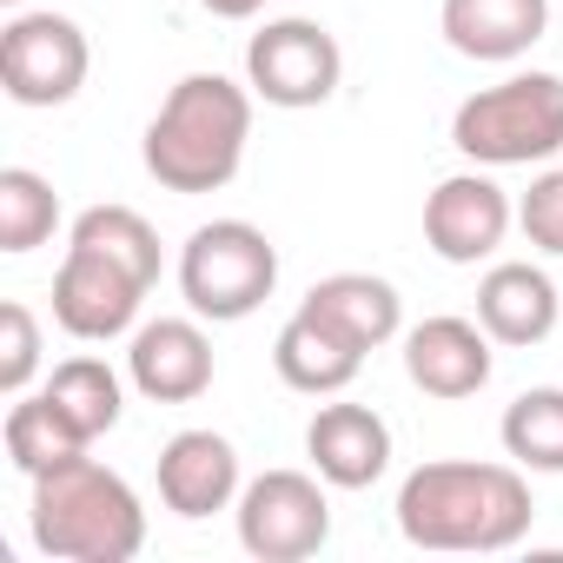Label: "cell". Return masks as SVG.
I'll list each match as a JSON object with an SVG mask.
<instances>
[{
    "label": "cell",
    "mask_w": 563,
    "mask_h": 563,
    "mask_svg": "<svg viewBox=\"0 0 563 563\" xmlns=\"http://www.w3.org/2000/svg\"><path fill=\"white\" fill-rule=\"evenodd\" d=\"M530 484L523 464H471V457H438L418 464L398 484V530L418 550H510L530 537Z\"/></svg>",
    "instance_id": "cell-1"
},
{
    "label": "cell",
    "mask_w": 563,
    "mask_h": 563,
    "mask_svg": "<svg viewBox=\"0 0 563 563\" xmlns=\"http://www.w3.org/2000/svg\"><path fill=\"white\" fill-rule=\"evenodd\" d=\"M252 100L258 93L225 74H186L146 120V140H140L146 173L186 199L232 186L245 166V140H252Z\"/></svg>",
    "instance_id": "cell-2"
},
{
    "label": "cell",
    "mask_w": 563,
    "mask_h": 563,
    "mask_svg": "<svg viewBox=\"0 0 563 563\" xmlns=\"http://www.w3.org/2000/svg\"><path fill=\"white\" fill-rule=\"evenodd\" d=\"M34 543L60 563H133L146 550V510L100 457H67L34 477Z\"/></svg>",
    "instance_id": "cell-3"
},
{
    "label": "cell",
    "mask_w": 563,
    "mask_h": 563,
    "mask_svg": "<svg viewBox=\"0 0 563 563\" xmlns=\"http://www.w3.org/2000/svg\"><path fill=\"white\" fill-rule=\"evenodd\" d=\"M451 146L471 166H543L563 153V80L556 74H510L477 87L451 113Z\"/></svg>",
    "instance_id": "cell-4"
},
{
    "label": "cell",
    "mask_w": 563,
    "mask_h": 563,
    "mask_svg": "<svg viewBox=\"0 0 563 563\" xmlns=\"http://www.w3.org/2000/svg\"><path fill=\"white\" fill-rule=\"evenodd\" d=\"M278 286V245L252 219H212L179 252V292L199 319L232 325L252 319Z\"/></svg>",
    "instance_id": "cell-5"
},
{
    "label": "cell",
    "mask_w": 563,
    "mask_h": 563,
    "mask_svg": "<svg viewBox=\"0 0 563 563\" xmlns=\"http://www.w3.org/2000/svg\"><path fill=\"white\" fill-rule=\"evenodd\" d=\"M232 517H239L245 556H258V563H306L332 537V504H325L319 471H265V477H252L239 490Z\"/></svg>",
    "instance_id": "cell-6"
},
{
    "label": "cell",
    "mask_w": 563,
    "mask_h": 563,
    "mask_svg": "<svg viewBox=\"0 0 563 563\" xmlns=\"http://www.w3.org/2000/svg\"><path fill=\"white\" fill-rule=\"evenodd\" d=\"M345 80V54L339 41L319 27V21H265L245 47V87L265 100V107H286V113H306V107H325Z\"/></svg>",
    "instance_id": "cell-7"
},
{
    "label": "cell",
    "mask_w": 563,
    "mask_h": 563,
    "mask_svg": "<svg viewBox=\"0 0 563 563\" xmlns=\"http://www.w3.org/2000/svg\"><path fill=\"white\" fill-rule=\"evenodd\" d=\"M93 47L67 14H14L0 27V87L14 107H67L87 87Z\"/></svg>",
    "instance_id": "cell-8"
},
{
    "label": "cell",
    "mask_w": 563,
    "mask_h": 563,
    "mask_svg": "<svg viewBox=\"0 0 563 563\" xmlns=\"http://www.w3.org/2000/svg\"><path fill=\"white\" fill-rule=\"evenodd\" d=\"M146 292H153V286H146L133 265L107 258L100 245L67 239V258H60V272H54V325H60L67 339H80V345L120 339V332H133Z\"/></svg>",
    "instance_id": "cell-9"
},
{
    "label": "cell",
    "mask_w": 563,
    "mask_h": 563,
    "mask_svg": "<svg viewBox=\"0 0 563 563\" xmlns=\"http://www.w3.org/2000/svg\"><path fill=\"white\" fill-rule=\"evenodd\" d=\"M510 219H517V206L490 173H451L424 199V245L444 265H477L504 245Z\"/></svg>",
    "instance_id": "cell-10"
},
{
    "label": "cell",
    "mask_w": 563,
    "mask_h": 563,
    "mask_svg": "<svg viewBox=\"0 0 563 563\" xmlns=\"http://www.w3.org/2000/svg\"><path fill=\"white\" fill-rule=\"evenodd\" d=\"M126 378L140 398L153 405H192L212 391V339L199 332V312L192 319H153L133 332L126 345Z\"/></svg>",
    "instance_id": "cell-11"
},
{
    "label": "cell",
    "mask_w": 563,
    "mask_h": 563,
    "mask_svg": "<svg viewBox=\"0 0 563 563\" xmlns=\"http://www.w3.org/2000/svg\"><path fill=\"white\" fill-rule=\"evenodd\" d=\"M405 372L424 398H477L490 385V332L477 319H457V312H438L424 325L405 332Z\"/></svg>",
    "instance_id": "cell-12"
},
{
    "label": "cell",
    "mask_w": 563,
    "mask_h": 563,
    "mask_svg": "<svg viewBox=\"0 0 563 563\" xmlns=\"http://www.w3.org/2000/svg\"><path fill=\"white\" fill-rule=\"evenodd\" d=\"M306 457L332 490H365L391 471V424L372 405H319L306 424Z\"/></svg>",
    "instance_id": "cell-13"
},
{
    "label": "cell",
    "mask_w": 563,
    "mask_h": 563,
    "mask_svg": "<svg viewBox=\"0 0 563 563\" xmlns=\"http://www.w3.org/2000/svg\"><path fill=\"white\" fill-rule=\"evenodd\" d=\"M239 451H232V438H219V431H179V438H166V451H159V504L173 510V517H212V510H232L239 504Z\"/></svg>",
    "instance_id": "cell-14"
},
{
    "label": "cell",
    "mask_w": 563,
    "mask_h": 563,
    "mask_svg": "<svg viewBox=\"0 0 563 563\" xmlns=\"http://www.w3.org/2000/svg\"><path fill=\"white\" fill-rule=\"evenodd\" d=\"M556 286H550V272L530 265V258H504L484 272V286H477V325L490 332V345H543L556 332Z\"/></svg>",
    "instance_id": "cell-15"
},
{
    "label": "cell",
    "mask_w": 563,
    "mask_h": 563,
    "mask_svg": "<svg viewBox=\"0 0 563 563\" xmlns=\"http://www.w3.org/2000/svg\"><path fill=\"white\" fill-rule=\"evenodd\" d=\"M444 41L464 54V60H523L543 27H550V0H444V14H438Z\"/></svg>",
    "instance_id": "cell-16"
},
{
    "label": "cell",
    "mask_w": 563,
    "mask_h": 563,
    "mask_svg": "<svg viewBox=\"0 0 563 563\" xmlns=\"http://www.w3.org/2000/svg\"><path fill=\"white\" fill-rule=\"evenodd\" d=\"M272 365H278V378H286L292 391L332 398V391H345L365 372V345H352L339 325H325L319 312L299 306L286 325H278V339H272Z\"/></svg>",
    "instance_id": "cell-17"
},
{
    "label": "cell",
    "mask_w": 563,
    "mask_h": 563,
    "mask_svg": "<svg viewBox=\"0 0 563 563\" xmlns=\"http://www.w3.org/2000/svg\"><path fill=\"white\" fill-rule=\"evenodd\" d=\"M299 306L319 312L325 325H339V332H345L352 345H365V352H378V345H391V339L405 332V299H398V286H391V278H372V272H332V278H319Z\"/></svg>",
    "instance_id": "cell-18"
},
{
    "label": "cell",
    "mask_w": 563,
    "mask_h": 563,
    "mask_svg": "<svg viewBox=\"0 0 563 563\" xmlns=\"http://www.w3.org/2000/svg\"><path fill=\"white\" fill-rule=\"evenodd\" d=\"M47 398L60 405V418H67L87 444H93V438H107V431L120 424V411H126L120 372H113L107 358H67V365H54Z\"/></svg>",
    "instance_id": "cell-19"
},
{
    "label": "cell",
    "mask_w": 563,
    "mask_h": 563,
    "mask_svg": "<svg viewBox=\"0 0 563 563\" xmlns=\"http://www.w3.org/2000/svg\"><path fill=\"white\" fill-rule=\"evenodd\" d=\"M497 438H504L510 464L556 477V471H563V391H556V385L517 391L510 411H504V424H497Z\"/></svg>",
    "instance_id": "cell-20"
},
{
    "label": "cell",
    "mask_w": 563,
    "mask_h": 563,
    "mask_svg": "<svg viewBox=\"0 0 563 563\" xmlns=\"http://www.w3.org/2000/svg\"><path fill=\"white\" fill-rule=\"evenodd\" d=\"M87 451V438L60 418V405L41 391V398H14V411H8V457H14V471H27V477H41V471H54V464H67V457H80Z\"/></svg>",
    "instance_id": "cell-21"
},
{
    "label": "cell",
    "mask_w": 563,
    "mask_h": 563,
    "mask_svg": "<svg viewBox=\"0 0 563 563\" xmlns=\"http://www.w3.org/2000/svg\"><path fill=\"white\" fill-rule=\"evenodd\" d=\"M60 225V192L34 166H0V252H34Z\"/></svg>",
    "instance_id": "cell-22"
},
{
    "label": "cell",
    "mask_w": 563,
    "mask_h": 563,
    "mask_svg": "<svg viewBox=\"0 0 563 563\" xmlns=\"http://www.w3.org/2000/svg\"><path fill=\"white\" fill-rule=\"evenodd\" d=\"M74 239H80V245H100L107 258L133 265L146 286H159V232H153L133 206H87V212L74 219Z\"/></svg>",
    "instance_id": "cell-23"
},
{
    "label": "cell",
    "mask_w": 563,
    "mask_h": 563,
    "mask_svg": "<svg viewBox=\"0 0 563 563\" xmlns=\"http://www.w3.org/2000/svg\"><path fill=\"white\" fill-rule=\"evenodd\" d=\"M34 372H41V319L21 299H8L0 306V391L21 398L34 385Z\"/></svg>",
    "instance_id": "cell-24"
},
{
    "label": "cell",
    "mask_w": 563,
    "mask_h": 563,
    "mask_svg": "<svg viewBox=\"0 0 563 563\" xmlns=\"http://www.w3.org/2000/svg\"><path fill=\"white\" fill-rule=\"evenodd\" d=\"M517 225H523V239L537 252L563 258V166H550V173L530 179V192L517 199Z\"/></svg>",
    "instance_id": "cell-25"
},
{
    "label": "cell",
    "mask_w": 563,
    "mask_h": 563,
    "mask_svg": "<svg viewBox=\"0 0 563 563\" xmlns=\"http://www.w3.org/2000/svg\"><path fill=\"white\" fill-rule=\"evenodd\" d=\"M206 14H219V21H252L258 8H272V0H199Z\"/></svg>",
    "instance_id": "cell-26"
},
{
    "label": "cell",
    "mask_w": 563,
    "mask_h": 563,
    "mask_svg": "<svg viewBox=\"0 0 563 563\" xmlns=\"http://www.w3.org/2000/svg\"><path fill=\"white\" fill-rule=\"evenodd\" d=\"M0 8H21V0H0Z\"/></svg>",
    "instance_id": "cell-27"
}]
</instances>
